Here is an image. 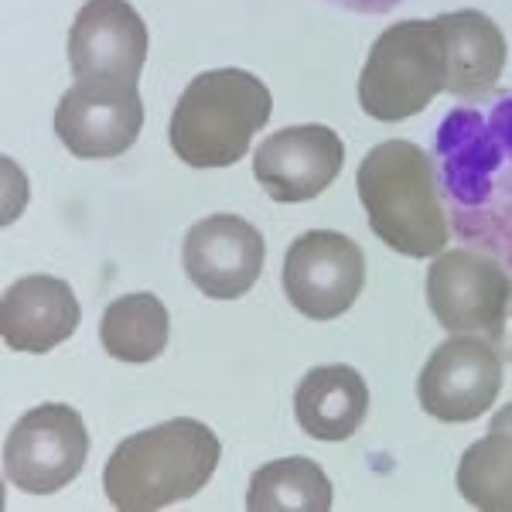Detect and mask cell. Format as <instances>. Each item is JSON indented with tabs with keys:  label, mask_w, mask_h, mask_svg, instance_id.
Returning a JSON list of instances; mask_svg holds the SVG:
<instances>
[{
	"label": "cell",
	"mask_w": 512,
	"mask_h": 512,
	"mask_svg": "<svg viewBox=\"0 0 512 512\" xmlns=\"http://www.w3.org/2000/svg\"><path fill=\"white\" fill-rule=\"evenodd\" d=\"M485 338H489V342L495 345V352L502 355V362H512V294H509V301H506V311H502L499 325H495Z\"/></svg>",
	"instance_id": "20"
},
{
	"label": "cell",
	"mask_w": 512,
	"mask_h": 512,
	"mask_svg": "<svg viewBox=\"0 0 512 512\" xmlns=\"http://www.w3.org/2000/svg\"><path fill=\"white\" fill-rule=\"evenodd\" d=\"M274 96L246 69H212L178 96L168 123L175 154L192 168H229L267 127Z\"/></svg>",
	"instance_id": "4"
},
{
	"label": "cell",
	"mask_w": 512,
	"mask_h": 512,
	"mask_svg": "<svg viewBox=\"0 0 512 512\" xmlns=\"http://www.w3.org/2000/svg\"><path fill=\"white\" fill-rule=\"evenodd\" d=\"M458 492L475 509L512 512V434L489 431L461 454Z\"/></svg>",
	"instance_id": "19"
},
{
	"label": "cell",
	"mask_w": 512,
	"mask_h": 512,
	"mask_svg": "<svg viewBox=\"0 0 512 512\" xmlns=\"http://www.w3.org/2000/svg\"><path fill=\"white\" fill-rule=\"evenodd\" d=\"M369 410V386L352 366H315L297 383V424L315 441H349Z\"/></svg>",
	"instance_id": "16"
},
{
	"label": "cell",
	"mask_w": 512,
	"mask_h": 512,
	"mask_svg": "<svg viewBox=\"0 0 512 512\" xmlns=\"http://www.w3.org/2000/svg\"><path fill=\"white\" fill-rule=\"evenodd\" d=\"M345 144L332 127L301 123L270 134L253 151V178L274 202H311L338 178Z\"/></svg>",
	"instance_id": "11"
},
{
	"label": "cell",
	"mask_w": 512,
	"mask_h": 512,
	"mask_svg": "<svg viewBox=\"0 0 512 512\" xmlns=\"http://www.w3.org/2000/svg\"><path fill=\"white\" fill-rule=\"evenodd\" d=\"M492 431H506V434H512V403H506V407H502L499 414L492 417Z\"/></svg>",
	"instance_id": "22"
},
{
	"label": "cell",
	"mask_w": 512,
	"mask_h": 512,
	"mask_svg": "<svg viewBox=\"0 0 512 512\" xmlns=\"http://www.w3.org/2000/svg\"><path fill=\"white\" fill-rule=\"evenodd\" d=\"M355 188L369 229L393 253L427 260L448 246L451 226L434 158L414 140L376 144L359 164Z\"/></svg>",
	"instance_id": "2"
},
{
	"label": "cell",
	"mask_w": 512,
	"mask_h": 512,
	"mask_svg": "<svg viewBox=\"0 0 512 512\" xmlns=\"http://www.w3.org/2000/svg\"><path fill=\"white\" fill-rule=\"evenodd\" d=\"M362 287H366V253L345 233L311 229L287 246L284 294L304 318H342L359 301Z\"/></svg>",
	"instance_id": "7"
},
{
	"label": "cell",
	"mask_w": 512,
	"mask_h": 512,
	"mask_svg": "<svg viewBox=\"0 0 512 512\" xmlns=\"http://www.w3.org/2000/svg\"><path fill=\"white\" fill-rule=\"evenodd\" d=\"M171 318L154 294L137 291L106 304L99 318L103 352L117 362H151L168 349Z\"/></svg>",
	"instance_id": "17"
},
{
	"label": "cell",
	"mask_w": 512,
	"mask_h": 512,
	"mask_svg": "<svg viewBox=\"0 0 512 512\" xmlns=\"http://www.w3.org/2000/svg\"><path fill=\"white\" fill-rule=\"evenodd\" d=\"M260 229L239 216H209L198 219L185 233L181 263L188 280L212 301H236L263 274Z\"/></svg>",
	"instance_id": "12"
},
{
	"label": "cell",
	"mask_w": 512,
	"mask_h": 512,
	"mask_svg": "<svg viewBox=\"0 0 512 512\" xmlns=\"http://www.w3.org/2000/svg\"><path fill=\"white\" fill-rule=\"evenodd\" d=\"M79 301L59 277L31 274L14 280L0 301V335L11 349L41 355L79 328Z\"/></svg>",
	"instance_id": "14"
},
{
	"label": "cell",
	"mask_w": 512,
	"mask_h": 512,
	"mask_svg": "<svg viewBox=\"0 0 512 512\" xmlns=\"http://www.w3.org/2000/svg\"><path fill=\"white\" fill-rule=\"evenodd\" d=\"M147 59V24L130 0H86L69 28V69L76 79L137 82Z\"/></svg>",
	"instance_id": "13"
},
{
	"label": "cell",
	"mask_w": 512,
	"mask_h": 512,
	"mask_svg": "<svg viewBox=\"0 0 512 512\" xmlns=\"http://www.w3.org/2000/svg\"><path fill=\"white\" fill-rule=\"evenodd\" d=\"M332 7H342V11H352V14H390L403 0H325Z\"/></svg>",
	"instance_id": "21"
},
{
	"label": "cell",
	"mask_w": 512,
	"mask_h": 512,
	"mask_svg": "<svg viewBox=\"0 0 512 512\" xmlns=\"http://www.w3.org/2000/svg\"><path fill=\"white\" fill-rule=\"evenodd\" d=\"M437 28L448 55V86L444 93L475 103L485 99L506 69V35L482 11H448L437 14Z\"/></svg>",
	"instance_id": "15"
},
{
	"label": "cell",
	"mask_w": 512,
	"mask_h": 512,
	"mask_svg": "<svg viewBox=\"0 0 512 512\" xmlns=\"http://www.w3.org/2000/svg\"><path fill=\"white\" fill-rule=\"evenodd\" d=\"M89 458L82 417L65 403H41L11 427L4 441V475L28 495H55L76 482Z\"/></svg>",
	"instance_id": "6"
},
{
	"label": "cell",
	"mask_w": 512,
	"mask_h": 512,
	"mask_svg": "<svg viewBox=\"0 0 512 512\" xmlns=\"http://www.w3.org/2000/svg\"><path fill=\"white\" fill-rule=\"evenodd\" d=\"M250 512H328L332 509V482L318 461L294 454L256 468L246 492Z\"/></svg>",
	"instance_id": "18"
},
{
	"label": "cell",
	"mask_w": 512,
	"mask_h": 512,
	"mask_svg": "<svg viewBox=\"0 0 512 512\" xmlns=\"http://www.w3.org/2000/svg\"><path fill=\"white\" fill-rule=\"evenodd\" d=\"M512 294V270L495 256L458 246L441 250L427 270V304L444 332H485L499 325Z\"/></svg>",
	"instance_id": "10"
},
{
	"label": "cell",
	"mask_w": 512,
	"mask_h": 512,
	"mask_svg": "<svg viewBox=\"0 0 512 512\" xmlns=\"http://www.w3.org/2000/svg\"><path fill=\"white\" fill-rule=\"evenodd\" d=\"M434 168L451 233L512 270V93L451 110L434 137Z\"/></svg>",
	"instance_id": "1"
},
{
	"label": "cell",
	"mask_w": 512,
	"mask_h": 512,
	"mask_svg": "<svg viewBox=\"0 0 512 512\" xmlns=\"http://www.w3.org/2000/svg\"><path fill=\"white\" fill-rule=\"evenodd\" d=\"M448 86V55L437 21L407 18L383 31L359 72V106L373 120L400 123L424 113Z\"/></svg>",
	"instance_id": "5"
},
{
	"label": "cell",
	"mask_w": 512,
	"mask_h": 512,
	"mask_svg": "<svg viewBox=\"0 0 512 512\" xmlns=\"http://www.w3.org/2000/svg\"><path fill=\"white\" fill-rule=\"evenodd\" d=\"M502 390V355L489 338L458 332L434 349L417 376V400L444 424H468L492 410Z\"/></svg>",
	"instance_id": "8"
},
{
	"label": "cell",
	"mask_w": 512,
	"mask_h": 512,
	"mask_svg": "<svg viewBox=\"0 0 512 512\" xmlns=\"http://www.w3.org/2000/svg\"><path fill=\"white\" fill-rule=\"evenodd\" d=\"M222 458L216 431L175 417L117 444L103 468V492L120 512H154L192 499L212 482Z\"/></svg>",
	"instance_id": "3"
},
{
	"label": "cell",
	"mask_w": 512,
	"mask_h": 512,
	"mask_svg": "<svg viewBox=\"0 0 512 512\" xmlns=\"http://www.w3.org/2000/svg\"><path fill=\"white\" fill-rule=\"evenodd\" d=\"M140 127L144 99L137 82L123 79H79L55 110V134L65 151L82 161L127 154L137 144Z\"/></svg>",
	"instance_id": "9"
}]
</instances>
